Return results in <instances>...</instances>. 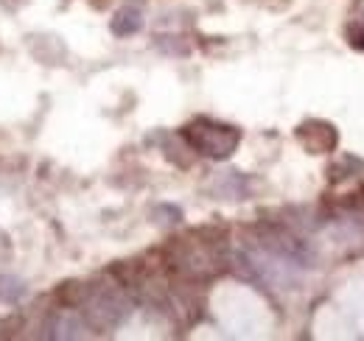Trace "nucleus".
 Masks as SVG:
<instances>
[{"label":"nucleus","mask_w":364,"mask_h":341,"mask_svg":"<svg viewBox=\"0 0 364 341\" xmlns=\"http://www.w3.org/2000/svg\"><path fill=\"white\" fill-rule=\"evenodd\" d=\"M188 137L208 157H228L238 143V131L219 124H193L188 129Z\"/></svg>","instance_id":"1"},{"label":"nucleus","mask_w":364,"mask_h":341,"mask_svg":"<svg viewBox=\"0 0 364 341\" xmlns=\"http://www.w3.org/2000/svg\"><path fill=\"white\" fill-rule=\"evenodd\" d=\"M137 28H140V14L137 11H121L112 20V31L115 34H135Z\"/></svg>","instance_id":"2"},{"label":"nucleus","mask_w":364,"mask_h":341,"mask_svg":"<svg viewBox=\"0 0 364 341\" xmlns=\"http://www.w3.org/2000/svg\"><path fill=\"white\" fill-rule=\"evenodd\" d=\"M348 43L356 50H364V17H356L350 26H348Z\"/></svg>","instance_id":"3"}]
</instances>
